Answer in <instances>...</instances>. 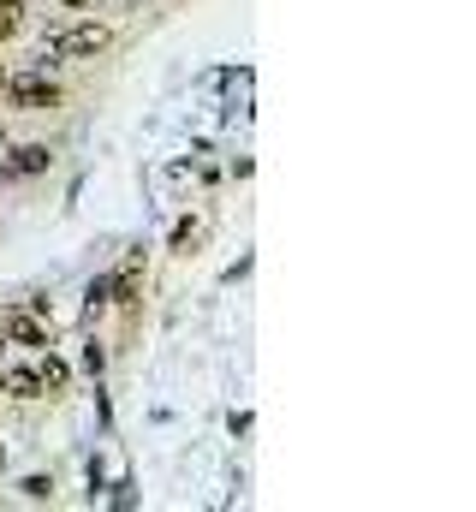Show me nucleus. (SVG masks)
I'll return each instance as SVG.
<instances>
[{
	"label": "nucleus",
	"mask_w": 476,
	"mask_h": 512,
	"mask_svg": "<svg viewBox=\"0 0 476 512\" xmlns=\"http://www.w3.org/2000/svg\"><path fill=\"white\" fill-rule=\"evenodd\" d=\"M114 36H108V24H54L48 30V42H42V66H66V60H96L102 48H108Z\"/></svg>",
	"instance_id": "1"
},
{
	"label": "nucleus",
	"mask_w": 476,
	"mask_h": 512,
	"mask_svg": "<svg viewBox=\"0 0 476 512\" xmlns=\"http://www.w3.org/2000/svg\"><path fill=\"white\" fill-rule=\"evenodd\" d=\"M12 108H24V114H54L66 96H60V84L48 78V72H6V90H0Z\"/></svg>",
	"instance_id": "2"
},
{
	"label": "nucleus",
	"mask_w": 476,
	"mask_h": 512,
	"mask_svg": "<svg viewBox=\"0 0 476 512\" xmlns=\"http://www.w3.org/2000/svg\"><path fill=\"white\" fill-rule=\"evenodd\" d=\"M0 334H6V346H24V352H48V346H54V316H36V310L12 304V310L0 316Z\"/></svg>",
	"instance_id": "3"
},
{
	"label": "nucleus",
	"mask_w": 476,
	"mask_h": 512,
	"mask_svg": "<svg viewBox=\"0 0 476 512\" xmlns=\"http://www.w3.org/2000/svg\"><path fill=\"white\" fill-rule=\"evenodd\" d=\"M0 393L6 399H42V376H36V364H12V370H0Z\"/></svg>",
	"instance_id": "4"
},
{
	"label": "nucleus",
	"mask_w": 476,
	"mask_h": 512,
	"mask_svg": "<svg viewBox=\"0 0 476 512\" xmlns=\"http://www.w3.org/2000/svg\"><path fill=\"white\" fill-rule=\"evenodd\" d=\"M48 161H54V149H48V143H24L6 167H12V179H30V173H48Z\"/></svg>",
	"instance_id": "5"
},
{
	"label": "nucleus",
	"mask_w": 476,
	"mask_h": 512,
	"mask_svg": "<svg viewBox=\"0 0 476 512\" xmlns=\"http://www.w3.org/2000/svg\"><path fill=\"white\" fill-rule=\"evenodd\" d=\"M36 376H42V393H66L72 387V364L66 358H54V346L42 352V364H36Z\"/></svg>",
	"instance_id": "6"
},
{
	"label": "nucleus",
	"mask_w": 476,
	"mask_h": 512,
	"mask_svg": "<svg viewBox=\"0 0 476 512\" xmlns=\"http://www.w3.org/2000/svg\"><path fill=\"white\" fill-rule=\"evenodd\" d=\"M84 298H90V322H96V316L108 310V274H102V280H90V292H84Z\"/></svg>",
	"instance_id": "7"
},
{
	"label": "nucleus",
	"mask_w": 476,
	"mask_h": 512,
	"mask_svg": "<svg viewBox=\"0 0 476 512\" xmlns=\"http://www.w3.org/2000/svg\"><path fill=\"white\" fill-rule=\"evenodd\" d=\"M84 370L102 382V370H108V352H102V340H90V346H84Z\"/></svg>",
	"instance_id": "8"
},
{
	"label": "nucleus",
	"mask_w": 476,
	"mask_h": 512,
	"mask_svg": "<svg viewBox=\"0 0 476 512\" xmlns=\"http://www.w3.org/2000/svg\"><path fill=\"white\" fill-rule=\"evenodd\" d=\"M18 489H24V501H54V483L48 477H24Z\"/></svg>",
	"instance_id": "9"
},
{
	"label": "nucleus",
	"mask_w": 476,
	"mask_h": 512,
	"mask_svg": "<svg viewBox=\"0 0 476 512\" xmlns=\"http://www.w3.org/2000/svg\"><path fill=\"white\" fill-rule=\"evenodd\" d=\"M66 12H90V6H102V0H60Z\"/></svg>",
	"instance_id": "10"
},
{
	"label": "nucleus",
	"mask_w": 476,
	"mask_h": 512,
	"mask_svg": "<svg viewBox=\"0 0 476 512\" xmlns=\"http://www.w3.org/2000/svg\"><path fill=\"white\" fill-rule=\"evenodd\" d=\"M0 90H6V66H0Z\"/></svg>",
	"instance_id": "11"
}]
</instances>
